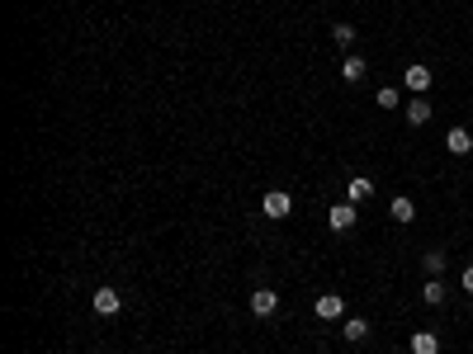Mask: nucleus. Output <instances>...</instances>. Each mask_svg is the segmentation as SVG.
I'll list each match as a JSON object with an SVG mask.
<instances>
[{"instance_id":"nucleus-12","label":"nucleus","mask_w":473,"mask_h":354,"mask_svg":"<svg viewBox=\"0 0 473 354\" xmlns=\"http://www.w3.org/2000/svg\"><path fill=\"white\" fill-rule=\"evenodd\" d=\"M421 303H426V307H441V303H445V283H441V279H431V283L421 288Z\"/></svg>"},{"instance_id":"nucleus-18","label":"nucleus","mask_w":473,"mask_h":354,"mask_svg":"<svg viewBox=\"0 0 473 354\" xmlns=\"http://www.w3.org/2000/svg\"><path fill=\"white\" fill-rule=\"evenodd\" d=\"M464 293H473V264L464 269Z\"/></svg>"},{"instance_id":"nucleus-9","label":"nucleus","mask_w":473,"mask_h":354,"mask_svg":"<svg viewBox=\"0 0 473 354\" xmlns=\"http://www.w3.org/2000/svg\"><path fill=\"white\" fill-rule=\"evenodd\" d=\"M412 354H441V340L431 336V331H417L412 336Z\"/></svg>"},{"instance_id":"nucleus-4","label":"nucleus","mask_w":473,"mask_h":354,"mask_svg":"<svg viewBox=\"0 0 473 354\" xmlns=\"http://www.w3.org/2000/svg\"><path fill=\"white\" fill-rule=\"evenodd\" d=\"M355 217H360V213H355V203H336L327 222H331V231H350V227H355Z\"/></svg>"},{"instance_id":"nucleus-16","label":"nucleus","mask_w":473,"mask_h":354,"mask_svg":"<svg viewBox=\"0 0 473 354\" xmlns=\"http://www.w3.org/2000/svg\"><path fill=\"white\" fill-rule=\"evenodd\" d=\"M331 38H336L341 47H350L355 43V29H350V24H331Z\"/></svg>"},{"instance_id":"nucleus-14","label":"nucleus","mask_w":473,"mask_h":354,"mask_svg":"<svg viewBox=\"0 0 473 354\" xmlns=\"http://www.w3.org/2000/svg\"><path fill=\"white\" fill-rule=\"evenodd\" d=\"M393 217H397V222H412V217H417V208H412L407 194H397V199H393Z\"/></svg>"},{"instance_id":"nucleus-7","label":"nucleus","mask_w":473,"mask_h":354,"mask_svg":"<svg viewBox=\"0 0 473 354\" xmlns=\"http://www.w3.org/2000/svg\"><path fill=\"white\" fill-rule=\"evenodd\" d=\"M407 90L412 94H426V90H431V66H407Z\"/></svg>"},{"instance_id":"nucleus-8","label":"nucleus","mask_w":473,"mask_h":354,"mask_svg":"<svg viewBox=\"0 0 473 354\" xmlns=\"http://www.w3.org/2000/svg\"><path fill=\"white\" fill-rule=\"evenodd\" d=\"M369 194H374V180H364V175H355V180L346 185V199H350V203H364Z\"/></svg>"},{"instance_id":"nucleus-3","label":"nucleus","mask_w":473,"mask_h":354,"mask_svg":"<svg viewBox=\"0 0 473 354\" xmlns=\"http://www.w3.org/2000/svg\"><path fill=\"white\" fill-rule=\"evenodd\" d=\"M251 312H256V317H275V312H280V293L256 288V293H251Z\"/></svg>"},{"instance_id":"nucleus-10","label":"nucleus","mask_w":473,"mask_h":354,"mask_svg":"<svg viewBox=\"0 0 473 354\" xmlns=\"http://www.w3.org/2000/svg\"><path fill=\"white\" fill-rule=\"evenodd\" d=\"M407 123H412V128L431 123V104H426V99H412V104H407Z\"/></svg>"},{"instance_id":"nucleus-6","label":"nucleus","mask_w":473,"mask_h":354,"mask_svg":"<svg viewBox=\"0 0 473 354\" xmlns=\"http://www.w3.org/2000/svg\"><path fill=\"white\" fill-rule=\"evenodd\" d=\"M445 147H450L455 156H469V152H473V138H469V128H450V133H445Z\"/></svg>"},{"instance_id":"nucleus-13","label":"nucleus","mask_w":473,"mask_h":354,"mask_svg":"<svg viewBox=\"0 0 473 354\" xmlns=\"http://www.w3.org/2000/svg\"><path fill=\"white\" fill-rule=\"evenodd\" d=\"M341 76H346V80H360L364 76V57H355V52H350L346 62H341Z\"/></svg>"},{"instance_id":"nucleus-17","label":"nucleus","mask_w":473,"mask_h":354,"mask_svg":"<svg viewBox=\"0 0 473 354\" xmlns=\"http://www.w3.org/2000/svg\"><path fill=\"white\" fill-rule=\"evenodd\" d=\"M374 104L378 109H397V90H393V85H383V90L374 94Z\"/></svg>"},{"instance_id":"nucleus-15","label":"nucleus","mask_w":473,"mask_h":354,"mask_svg":"<svg viewBox=\"0 0 473 354\" xmlns=\"http://www.w3.org/2000/svg\"><path fill=\"white\" fill-rule=\"evenodd\" d=\"M441 269H445V250H426V274L436 279Z\"/></svg>"},{"instance_id":"nucleus-5","label":"nucleus","mask_w":473,"mask_h":354,"mask_svg":"<svg viewBox=\"0 0 473 354\" xmlns=\"http://www.w3.org/2000/svg\"><path fill=\"white\" fill-rule=\"evenodd\" d=\"M90 303H95V312H100V317H114V312L124 307V298H119L114 288H100V293L90 298Z\"/></svg>"},{"instance_id":"nucleus-1","label":"nucleus","mask_w":473,"mask_h":354,"mask_svg":"<svg viewBox=\"0 0 473 354\" xmlns=\"http://www.w3.org/2000/svg\"><path fill=\"white\" fill-rule=\"evenodd\" d=\"M261 213H265V217H289V213H294V199H289L284 189H270L265 203H261Z\"/></svg>"},{"instance_id":"nucleus-2","label":"nucleus","mask_w":473,"mask_h":354,"mask_svg":"<svg viewBox=\"0 0 473 354\" xmlns=\"http://www.w3.org/2000/svg\"><path fill=\"white\" fill-rule=\"evenodd\" d=\"M313 312L322 317V322H336V317H346V303H341L336 293H322V298L313 303Z\"/></svg>"},{"instance_id":"nucleus-11","label":"nucleus","mask_w":473,"mask_h":354,"mask_svg":"<svg viewBox=\"0 0 473 354\" xmlns=\"http://www.w3.org/2000/svg\"><path fill=\"white\" fill-rule=\"evenodd\" d=\"M341 336H346V340H364V336H369V322H364V317H346Z\"/></svg>"}]
</instances>
